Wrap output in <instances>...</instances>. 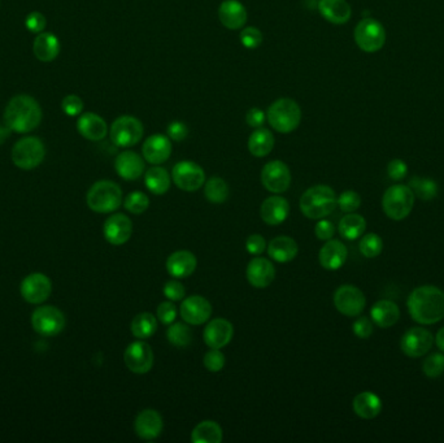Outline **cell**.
I'll return each mask as SVG.
<instances>
[{"instance_id":"6da1fadb","label":"cell","mask_w":444,"mask_h":443,"mask_svg":"<svg viewBox=\"0 0 444 443\" xmlns=\"http://www.w3.org/2000/svg\"><path fill=\"white\" fill-rule=\"evenodd\" d=\"M408 311L414 321L433 325L444 319V292L432 286H420L408 298Z\"/></svg>"},{"instance_id":"7a4b0ae2","label":"cell","mask_w":444,"mask_h":443,"mask_svg":"<svg viewBox=\"0 0 444 443\" xmlns=\"http://www.w3.org/2000/svg\"><path fill=\"white\" fill-rule=\"evenodd\" d=\"M42 108L40 103L29 95L21 94L13 97L4 111V122L10 131L29 133L40 126Z\"/></svg>"},{"instance_id":"3957f363","label":"cell","mask_w":444,"mask_h":443,"mask_svg":"<svg viewBox=\"0 0 444 443\" xmlns=\"http://www.w3.org/2000/svg\"><path fill=\"white\" fill-rule=\"evenodd\" d=\"M338 206V199L332 187L317 185L308 189L300 198V210L304 216L312 220H321L333 213Z\"/></svg>"},{"instance_id":"277c9868","label":"cell","mask_w":444,"mask_h":443,"mask_svg":"<svg viewBox=\"0 0 444 443\" xmlns=\"http://www.w3.org/2000/svg\"><path fill=\"white\" fill-rule=\"evenodd\" d=\"M91 211L111 213L120 208L122 203L121 187L116 182L101 180L95 182L86 195Z\"/></svg>"},{"instance_id":"5b68a950","label":"cell","mask_w":444,"mask_h":443,"mask_svg":"<svg viewBox=\"0 0 444 443\" xmlns=\"http://www.w3.org/2000/svg\"><path fill=\"white\" fill-rule=\"evenodd\" d=\"M271 126L278 133H291L298 129L302 121V110L296 101L290 98H281L271 104L266 112Z\"/></svg>"},{"instance_id":"8992f818","label":"cell","mask_w":444,"mask_h":443,"mask_svg":"<svg viewBox=\"0 0 444 443\" xmlns=\"http://www.w3.org/2000/svg\"><path fill=\"white\" fill-rule=\"evenodd\" d=\"M414 194L409 186L394 185L388 187L382 198V208L387 217L395 222L404 220L413 210Z\"/></svg>"},{"instance_id":"52a82bcc","label":"cell","mask_w":444,"mask_h":443,"mask_svg":"<svg viewBox=\"0 0 444 443\" xmlns=\"http://www.w3.org/2000/svg\"><path fill=\"white\" fill-rule=\"evenodd\" d=\"M44 144L37 137L21 138L12 149L13 164L24 171L35 169L38 165H41L42 161L44 160Z\"/></svg>"},{"instance_id":"ba28073f","label":"cell","mask_w":444,"mask_h":443,"mask_svg":"<svg viewBox=\"0 0 444 443\" xmlns=\"http://www.w3.org/2000/svg\"><path fill=\"white\" fill-rule=\"evenodd\" d=\"M143 124L134 116H121L113 121L111 125V141L117 147H132L141 141L143 137Z\"/></svg>"},{"instance_id":"9c48e42d","label":"cell","mask_w":444,"mask_h":443,"mask_svg":"<svg viewBox=\"0 0 444 443\" xmlns=\"http://www.w3.org/2000/svg\"><path fill=\"white\" fill-rule=\"evenodd\" d=\"M33 329L43 337H55L65 328V316L53 306H43L31 315Z\"/></svg>"},{"instance_id":"30bf717a","label":"cell","mask_w":444,"mask_h":443,"mask_svg":"<svg viewBox=\"0 0 444 443\" xmlns=\"http://www.w3.org/2000/svg\"><path fill=\"white\" fill-rule=\"evenodd\" d=\"M355 40L365 52H377L384 47L386 31L379 21L364 19L355 29Z\"/></svg>"},{"instance_id":"8fae6325","label":"cell","mask_w":444,"mask_h":443,"mask_svg":"<svg viewBox=\"0 0 444 443\" xmlns=\"http://www.w3.org/2000/svg\"><path fill=\"white\" fill-rule=\"evenodd\" d=\"M172 180L183 192H196L205 183V173L194 161H180L173 167Z\"/></svg>"},{"instance_id":"7c38bea8","label":"cell","mask_w":444,"mask_h":443,"mask_svg":"<svg viewBox=\"0 0 444 443\" xmlns=\"http://www.w3.org/2000/svg\"><path fill=\"white\" fill-rule=\"evenodd\" d=\"M335 308L344 316L355 317L363 312L366 304L364 292L354 285H343L334 294Z\"/></svg>"},{"instance_id":"4fadbf2b","label":"cell","mask_w":444,"mask_h":443,"mask_svg":"<svg viewBox=\"0 0 444 443\" xmlns=\"http://www.w3.org/2000/svg\"><path fill=\"white\" fill-rule=\"evenodd\" d=\"M20 292L25 302L41 304L50 298L52 282L43 273H31L21 282Z\"/></svg>"},{"instance_id":"5bb4252c","label":"cell","mask_w":444,"mask_h":443,"mask_svg":"<svg viewBox=\"0 0 444 443\" xmlns=\"http://www.w3.org/2000/svg\"><path fill=\"white\" fill-rule=\"evenodd\" d=\"M262 182L268 192L281 194L291 185V172L283 161H269L262 171Z\"/></svg>"},{"instance_id":"9a60e30c","label":"cell","mask_w":444,"mask_h":443,"mask_svg":"<svg viewBox=\"0 0 444 443\" xmlns=\"http://www.w3.org/2000/svg\"><path fill=\"white\" fill-rule=\"evenodd\" d=\"M123 360L129 371L135 374H144L152 369L153 353L151 346L143 341H137L128 346L123 353Z\"/></svg>"},{"instance_id":"2e32d148","label":"cell","mask_w":444,"mask_h":443,"mask_svg":"<svg viewBox=\"0 0 444 443\" xmlns=\"http://www.w3.org/2000/svg\"><path fill=\"white\" fill-rule=\"evenodd\" d=\"M434 344L433 334L424 328H412L402 338V351L409 358H421L429 353Z\"/></svg>"},{"instance_id":"e0dca14e","label":"cell","mask_w":444,"mask_h":443,"mask_svg":"<svg viewBox=\"0 0 444 443\" xmlns=\"http://www.w3.org/2000/svg\"><path fill=\"white\" fill-rule=\"evenodd\" d=\"M133 222L126 215L116 213L110 216L103 228L104 238L113 246H121L130 240Z\"/></svg>"},{"instance_id":"ac0fdd59","label":"cell","mask_w":444,"mask_h":443,"mask_svg":"<svg viewBox=\"0 0 444 443\" xmlns=\"http://www.w3.org/2000/svg\"><path fill=\"white\" fill-rule=\"evenodd\" d=\"M212 315V304L204 296L192 295L182 301L181 317L190 325H202Z\"/></svg>"},{"instance_id":"d6986e66","label":"cell","mask_w":444,"mask_h":443,"mask_svg":"<svg viewBox=\"0 0 444 443\" xmlns=\"http://www.w3.org/2000/svg\"><path fill=\"white\" fill-rule=\"evenodd\" d=\"M143 158L153 165H160L172 155V142L168 135L153 134L148 137L142 147Z\"/></svg>"},{"instance_id":"ffe728a7","label":"cell","mask_w":444,"mask_h":443,"mask_svg":"<svg viewBox=\"0 0 444 443\" xmlns=\"http://www.w3.org/2000/svg\"><path fill=\"white\" fill-rule=\"evenodd\" d=\"M234 335V326L230 321L225 319H214L210 322L204 332V342L210 349H222L228 346Z\"/></svg>"},{"instance_id":"44dd1931","label":"cell","mask_w":444,"mask_h":443,"mask_svg":"<svg viewBox=\"0 0 444 443\" xmlns=\"http://www.w3.org/2000/svg\"><path fill=\"white\" fill-rule=\"evenodd\" d=\"M162 428H164V423H162V415L151 408L142 411L137 416L134 423L135 433L139 438L146 441H152L157 438L162 434Z\"/></svg>"},{"instance_id":"7402d4cb","label":"cell","mask_w":444,"mask_h":443,"mask_svg":"<svg viewBox=\"0 0 444 443\" xmlns=\"http://www.w3.org/2000/svg\"><path fill=\"white\" fill-rule=\"evenodd\" d=\"M247 280L256 289L268 287L275 277V268L265 258H253L247 267Z\"/></svg>"},{"instance_id":"603a6c76","label":"cell","mask_w":444,"mask_h":443,"mask_svg":"<svg viewBox=\"0 0 444 443\" xmlns=\"http://www.w3.org/2000/svg\"><path fill=\"white\" fill-rule=\"evenodd\" d=\"M219 19L225 28L238 31L247 22V10L238 0H223L219 7Z\"/></svg>"},{"instance_id":"cb8c5ba5","label":"cell","mask_w":444,"mask_h":443,"mask_svg":"<svg viewBox=\"0 0 444 443\" xmlns=\"http://www.w3.org/2000/svg\"><path fill=\"white\" fill-rule=\"evenodd\" d=\"M144 160L134 151H123L116 158L114 169L126 181H135L144 172Z\"/></svg>"},{"instance_id":"d4e9b609","label":"cell","mask_w":444,"mask_h":443,"mask_svg":"<svg viewBox=\"0 0 444 443\" xmlns=\"http://www.w3.org/2000/svg\"><path fill=\"white\" fill-rule=\"evenodd\" d=\"M260 215L265 224L271 226H277L282 224L290 215V204L289 201L282 197L274 195L265 199L260 208Z\"/></svg>"},{"instance_id":"484cf974","label":"cell","mask_w":444,"mask_h":443,"mask_svg":"<svg viewBox=\"0 0 444 443\" xmlns=\"http://www.w3.org/2000/svg\"><path fill=\"white\" fill-rule=\"evenodd\" d=\"M347 256H348V251L342 242L329 240L321 249L318 259H320L321 267L325 269L338 271L339 268L343 267L344 262L347 260Z\"/></svg>"},{"instance_id":"4316f807","label":"cell","mask_w":444,"mask_h":443,"mask_svg":"<svg viewBox=\"0 0 444 443\" xmlns=\"http://www.w3.org/2000/svg\"><path fill=\"white\" fill-rule=\"evenodd\" d=\"M77 129L83 138L98 142L104 140L108 133L107 122L96 113H83L77 121Z\"/></svg>"},{"instance_id":"83f0119b","label":"cell","mask_w":444,"mask_h":443,"mask_svg":"<svg viewBox=\"0 0 444 443\" xmlns=\"http://www.w3.org/2000/svg\"><path fill=\"white\" fill-rule=\"evenodd\" d=\"M198 260L190 251L181 250L173 252L166 260V271L174 278H187L195 272Z\"/></svg>"},{"instance_id":"f1b7e54d","label":"cell","mask_w":444,"mask_h":443,"mask_svg":"<svg viewBox=\"0 0 444 443\" xmlns=\"http://www.w3.org/2000/svg\"><path fill=\"white\" fill-rule=\"evenodd\" d=\"M318 10L325 20L335 25H343L352 15L351 6L345 0H320Z\"/></svg>"},{"instance_id":"f546056e","label":"cell","mask_w":444,"mask_h":443,"mask_svg":"<svg viewBox=\"0 0 444 443\" xmlns=\"http://www.w3.org/2000/svg\"><path fill=\"white\" fill-rule=\"evenodd\" d=\"M33 51L38 60L50 62L60 53V42L52 33H40L34 40Z\"/></svg>"},{"instance_id":"4dcf8cb0","label":"cell","mask_w":444,"mask_h":443,"mask_svg":"<svg viewBox=\"0 0 444 443\" xmlns=\"http://www.w3.org/2000/svg\"><path fill=\"white\" fill-rule=\"evenodd\" d=\"M298 243L291 237L281 235L274 238L268 246V253L277 262H289L298 255Z\"/></svg>"},{"instance_id":"1f68e13d","label":"cell","mask_w":444,"mask_h":443,"mask_svg":"<svg viewBox=\"0 0 444 443\" xmlns=\"http://www.w3.org/2000/svg\"><path fill=\"white\" fill-rule=\"evenodd\" d=\"M352 407L359 417L370 420L377 417L382 411V402L378 395L370 392H364L355 396Z\"/></svg>"},{"instance_id":"d6a6232c","label":"cell","mask_w":444,"mask_h":443,"mask_svg":"<svg viewBox=\"0 0 444 443\" xmlns=\"http://www.w3.org/2000/svg\"><path fill=\"white\" fill-rule=\"evenodd\" d=\"M370 316L379 328L386 329L395 325L400 319V310L396 303L391 301H379L372 307Z\"/></svg>"},{"instance_id":"836d02e7","label":"cell","mask_w":444,"mask_h":443,"mask_svg":"<svg viewBox=\"0 0 444 443\" xmlns=\"http://www.w3.org/2000/svg\"><path fill=\"white\" fill-rule=\"evenodd\" d=\"M274 143L275 141H274L272 131H268L265 128H257L250 135L248 150L253 156L264 158L272 152Z\"/></svg>"},{"instance_id":"e575fe53","label":"cell","mask_w":444,"mask_h":443,"mask_svg":"<svg viewBox=\"0 0 444 443\" xmlns=\"http://www.w3.org/2000/svg\"><path fill=\"white\" fill-rule=\"evenodd\" d=\"M146 187L155 195H164L171 189V176L165 168L152 167L144 176Z\"/></svg>"},{"instance_id":"d590c367","label":"cell","mask_w":444,"mask_h":443,"mask_svg":"<svg viewBox=\"0 0 444 443\" xmlns=\"http://www.w3.org/2000/svg\"><path fill=\"white\" fill-rule=\"evenodd\" d=\"M222 437L221 426L212 420H205L194 428L191 441L194 443H220Z\"/></svg>"},{"instance_id":"8d00e7d4","label":"cell","mask_w":444,"mask_h":443,"mask_svg":"<svg viewBox=\"0 0 444 443\" xmlns=\"http://www.w3.org/2000/svg\"><path fill=\"white\" fill-rule=\"evenodd\" d=\"M365 229H366L365 219L354 212L350 215H345L339 222V226H338L339 234L343 237L344 240H348V241H355L360 238L365 232Z\"/></svg>"},{"instance_id":"74e56055","label":"cell","mask_w":444,"mask_h":443,"mask_svg":"<svg viewBox=\"0 0 444 443\" xmlns=\"http://www.w3.org/2000/svg\"><path fill=\"white\" fill-rule=\"evenodd\" d=\"M130 329L135 338L147 340L157 331V317L150 312L139 313L133 319Z\"/></svg>"},{"instance_id":"f35d334b","label":"cell","mask_w":444,"mask_h":443,"mask_svg":"<svg viewBox=\"0 0 444 443\" xmlns=\"http://www.w3.org/2000/svg\"><path fill=\"white\" fill-rule=\"evenodd\" d=\"M229 186L225 180L220 177H212L205 182L204 194L205 198L213 204H222L229 198Z\"/></svg>"},{"instance_id":"ab89813d","label":"cell","mask_w":444,"mask_h":443,"mask_svg":"<svg viewBox=\"0 0 444 443\" xmlns=\"http://www.w3.org/2000/svg\"><path fill=\"white\" fill-rule=\"evenodd\" d=\"M409 187L421 201H432L438 195V185L430 178L413 177L409 181Z\"/></svg>"},{"instance_id":"60d3db41","label":"cell","mask_w":444,"mask_h":443,"mask_svg":"<svg viewBox=\"0 0 444 443\" xmlns=\"http://www.w3.org/2000/svg\"><path fill=\"white\" fill-rule=\"evenodd\" d=\"M166 338L169 343H172L176 347H186L191 342V331L187 325L181 322L173 325L171 324V326L166 331Z\"/></svg>"},{"instance_id":"b9f144b4","label":"cell","mask_w":444,"mask_h":443,"mask_svg":"<svg viewBox=\"0 0 444 443\" xmlns=\"http://www.w3.org/2000/svg\"><path fill=\"white\" fill-rule=\"evenodd\" d=\"M123 207L133 215H142L148 210L150 199L144 192H133L126 197Z\"/></svg>"},{"instance_id":"7bdbcfd3","label":"cell","mask_w":444,"mask_h":443,"mask_svg":"<svg viewBox=\"0 0 444 443\" xmlns=\"http://www.w3.org/2000/svg\"><path fill=\"white\" fill-rule=\"evenodd\" d=\"M384 250V242L379 235L370 233L364 235L363 240L360 241V252L365 258H377Z\"/></svg>"},{"instance_id":"ee69618b","label":"cell","mask_w":444,"mask_h":443,"mask_svg":"<svg viewBox=\"0 0 444 443\" xmlns=\"http://www.w3.org/2000/svg\"><path fill=\"white\" fill-rule=\"evenodd\" d=\"M422 371L430 378H436L444 372V355L443 353H432L422 365Z\"/></svg>"},{"instance_id":"f6af8a7d","label":"cell","mask_w":444,"mask_h":443,"mask_svg":"<svg viewBox=\"0 0 444 443\" xmlns=\"http://www.w3.org/2000/svg\"><path fill=\"white\" fill-rule=\"evenodd\" d=\"M239 40H241V43L246 49L253 50V49H257L263 43V33L259 31L257 28L248 26V28H244L241 31Z\"/></svg>"},{"instance_id":"bcb514c9","label":"cell","mask_w":444,"mask_h":443,"mask_svg":"<svg viewBox=\"0 0 444 443\" xmlns=\"http://www.w3.org/2000/svg\"><path fill=\"white\" fill-rule=\"evenodd\" d=\"M338 206L345 213H352V212L360 208L361 198H360V195L357 192H352V190H347V192H342L339 195Z\"/></svg>"},{"instance_id":"7dc6e473","label":"cell","mask_w":444,"mask_h":443,"mask_svg":"<svg viewBox=\"0 0 444 443\" xmlns=\"http://www.w3.org/2000/svg\"><path fill=\"white\" fill-rule=\"evenodd\" d=\"M203 362L210 372H220L225 367V355L220 351V349H211L204 355Z\"/></svg>"},{"instance_id":"c3c4849f","label":"cell","mask_w":444,"mask_h":443,"mask_svg":"<svg viewBox=\"0 0 444 443\" xmlns=\"http://www.w3.org/2000/svg\"><path fill=\"white\" fill-rule=\"evenodd\" d=\"M61 108L65 115L68 116H78L83 110V101L77 95H67L61 101Z\"/></svg>"},{"instance_id":"681fc988","label":"cell","mask_w":444,"mask_h":443,"mask_svg":"<svg viewBox=\"0 0 444 443\" xmlns=\"http://www.w3.org/2000/svg\"><path fill=\"white\" fill-rule=\"evenodd\" d=\"M157 320H160L164 325H171L173 322L176 321L177 319V308L176 306L173 304L172 301L169 302H162L159 307H157Z\"/></svg>"},{"instance_id":"f907efd6","label":"cell","mask_w":444,"mask_h":443,"mask_svg":"<svg viewBox=\"0 0 444 443\" xmlns=\"http://www.w3.org/2000/svg\"><path fill=\"white\" fill-rule=\"evenodd\" d=\"M164 295L172 302H181L185 299L186 290H185V286L182 285L181 282L173 280V281H168L165 283Z\"/></svg>"},{"instance_id":"816d5d0a","label":"cell","mask_w":444,"mask_h":443,"mask_svg":"<svg viewBox=\"0 0 444 443\" xmlns=\"http://www.w3.org/2000/svg\"><path fill=\"white\" fill-rule=\"evenodd\" d=\"M25 25L28 31L40 34L43 33L46 28V17L42 15L41 12H31L25 20Z\"/></svg>"},{"instance_id":"f5cc1de1","label":"cell","mask_w":444,"mask_h":443,"mask_svg":"<svg viewBox=\"0 0 444 443\" xmlns=\"http://www.w3.org/2000/svg\"><path fill=\"white\" fill-rule=\"evenodd\" d=\"M166 133H168V137H169L172 141H185L186 137L189 135V128L186 126L185 122L173 121L172 124H169Z\"/></svg>"},{"instance_id":"db71d44e","label":"cell","mask_w":444,"mask_h":443,"mask_svg":"<svg viewBox=\"0 0 444 443\" xmlns=\"http://www.w3.org/2000/svg\"><path fill=\"white\" fill-rule=\"evenodd\" d=\"M246 249L251 255H262L266 249V241L260 234H253L246 241Z\"/></svg>"},{"instance_id":"11a10c76","label":"cell","mask_w":444,"mask_h":443,"mask_svg":"<svg viewBox=\"0 0 444 443\" xmlns=\"http://www.w3.org/2000/svg\"><path fill=\"white\" fill-rule=\"evenodd\" d=\"M314 234L321 241H329L333 238L334 234H335V226H334L333 222L321 219L316 224Z\"/></svg>"},{"instance_id":"9f6ffc18","label":"cell","mask_w":444,"mask_h":443,"mask_svg":"<svg viewBox=\"0 0 444 443\" xmlns=\"http://www.w3.org/2000/svg\"><path fill=\"white\" fill-rule=\"evenodd\" d=\"M354 333L359 337L366 340L373 334V322L370 321L368 317H359L354 322Z\"/></svg>"},{"instance_id":"6f0895ef","label":"cell","mask_w":444,"mask_h":443,"mask_svg":"<svg viewBox=\"0 0 444 443\" xmlns=\"http://www.w3.org/2000/svg\"><path fill=\"white\" fill-rule=\"evenodd\" d=\"M387 172H388V176H390L391 180L400 181L407 176L408 167H407V164L403 160L394 159V160L390 161V164L387 167Z\"/></svg>"},{"instance_id":"680465c9","label":"cell","mask_w":444,"mask_h":443,"mask_svg":"<svg viewBox=\"0 0 444 443\" xmlns=\"http://www.w3.org/2000/svg\"><path fill=\"white\" fill-rule=\"evenodd\" d=\"M265 119H266V113L257 107H253L251 110H248L247 115H246L247 125L255 128V129L262 128L265 122Z\"/></svg>"},{"instance_id":"91938a15","label":"cell","mask_w":444,"mask_h":443,"mask_svg":"<svg viewBox=\"0 0 444 443\" xmlns=\"http://www.w3.org/2000/svg\"><path fill=\"white\" fill-rule=\"evenodd\" d=\"M435 342H436L438 349L444 353V326L441 329V331H439V332H438V334H436Z\"/></svg>"},{"instance_id":"94428289","label":"cell","mask_w":444,"mask_h":443,"mask_svg":"<svg viewBox=\"0 0 444 443\" xmlns=\"http://www.w3.org/2000/svg\"><path fill=\"white\" fill-rule=\"evenodd\" d=\"M10 129L8 126H0V144H3L10 137Z\"/></svg>"}]
</instances>
